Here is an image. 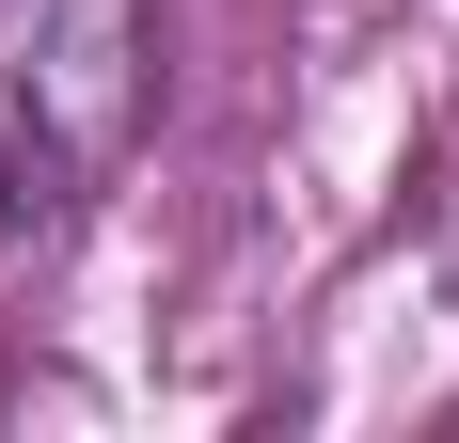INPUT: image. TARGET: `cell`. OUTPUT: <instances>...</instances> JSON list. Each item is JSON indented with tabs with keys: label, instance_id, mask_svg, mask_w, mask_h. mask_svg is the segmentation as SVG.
<instances>
[{
	"label": "cell",
	"instance_id": "obj_1",
	"mask_svg": "<svg viewBox=\"0 0 459 443\" xmlns=\"http://www.w3.org/2000/svg\"><path fill=\"white\" fill-rule=\"evenodd\" d=\"M159 32L143 0H0V222H64L127 175Z\"/></svg>",
	"mask_w": 459,
	"mask_h": 443
}]
</instances>
